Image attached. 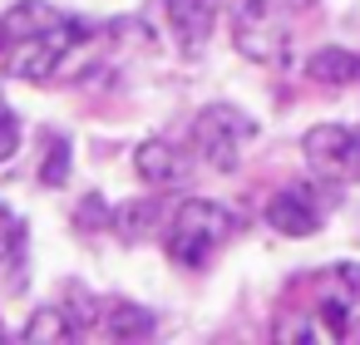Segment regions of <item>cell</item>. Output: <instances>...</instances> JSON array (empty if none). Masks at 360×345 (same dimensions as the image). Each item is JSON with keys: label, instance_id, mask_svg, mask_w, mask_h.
Wrapping results in <instances>:
<instances>
[{"label": "cell", "instance_id": "ac0fdd59", "mask_svg": "<svg viewBox=\"0 0 360 345\" xmlns=\"http://www.w3.org/2000/svg\"><path fill=\"white\" fill-rule=\"evenodd\" d=\"M15 148H20V124H15V114L6 104H0V163L15 158Z\"/></svg>", "mask_w": 360, "mask_h": 345}, {"label": "cell", "instance_id": "7a4b0ae2", "mask_svg": "<svg viewBox=\"0 0 360 345\" xmlns=\"http://www.w3.org/2000/svg\"><path fill=\"white\" fill-rule=\"evenodd\" d=\"M286 11L276 0H232V45L252 65H276L286 55Z\"/></svg>", "mask_w": 360, "mask_h": 345}, {"label": "cell", "instance_id": "6da1fadb", "mask_svg": "<svg viewBox=\"0 0 360 345\" xmlns=\"http://www.w3.org/2000/svg\"><path fill=\"white\" fill-rule=\"evenodd\" d=\"M237 232V212L207 197H188L168 222V256L178 266H207V256Z\"/></svg>", "mask_w": 360, "mask_h": 345}, {"label": "cell", "instance_id": "277c9868", "mask_svg": "<svg viewBox=\"0 0 360 345\" xmlns=\"http://www.w3.org/2000/svg\"><path fill=\"white\" fill-rule=\"evenodd\" d=\"M252 138V119L232 104H207L198 119H193V148L207 168L217 173H232L237 158H242V143Z\"/></svg>", "mask_w": 360, "mask_h": 345}, {"label": "cell", "instance_id": "7c38bea8", "mask_svg": "<svg viewBox=\"0 0 360 345\" xmlns=\"http://www.w3.org/2000/svg\"><path fill=\"white\" fill-rule=\"evenodd\" d=\"M75 335H79V325L65 306H40L25 320V340H35V345H60V340H75Z\"/></svg>", "mask_w": 360, "mask_h": 345}, {"label": "cell", "instance_id": "ba28073f", "mask_svg": "<svg viewBox=\"0 0 360 345\" xmlns=\"http://www.w3.org/2000/svg\"><path fill=\"white\" fill-rule=\"evenodd\" d=\"M134 173H139L148 188H168V183H178V173H183V153H178L168 138H143V143L134 148Z\"/></svg>", "mask_w": 360, "mask_h": 345}, {"label": "cell", "instance_id": "8992f818", "mask_svg": "<svg viewBox=\"0 0 360 345\" xmlns=\"http://www.w3.org/2000/svg\"><path fill=\"white\" fill-rule=\"evenodd\" d=\"M266 222H271L281 237H311V232L321 227V212H316V202H311V188H306V183H291V188L271 193Z\"/></svg>", "mask_w": 360, "mask_h": 345}, {"label": "cell", "instance_id": "d6986e66", "mask_svg": "<svg viewBox=\"0 0 360 345\" xmlns=\"http://www.w3.org/2000/svg\"><path fill=\"white\" fill-rule=\"evenodd\" d=\"M276 340H316V325L311 320H281L276 325Z\"/></svg>", "mask_w": 360, "mask_h": 345}, {"label": "cell", "instance_id": "2e32d148", "mask_svg": "<svg viewBox=\"0 0 360 345\" xmlns=\"http://www.w3.org/2000/svg\"><path fill=\"white\" fill-rule=\"evenodd\" d=\"M65 311L75 315V325H79V330H89V325L99 320V311H94V296H89L84 286H70V291H65Z\"/></svg>", "mask_w": 360, "mask_h": 345}, {"label": "cell", "instance_id": "5b68a950", "mask_svg": "<svg viewBox=\"0 0 360 345\" xmlns=\"http://www.w3.org/2000/svg\"><path fill=\"white\" fill-rule=\"evenodd\" d=\"M306 168L326 183H355L360 178V129L345 124H316L301 138Z\"/></svg>", "mask_w": 360, "mask_h": 345}, {"label": "cell", "instance_id": "9c48e42d", "mask_svg": "<svg viewBox=\"0 0 360 345\" xmlns=\"http://www.w3.org/2000/svg\"><path fill=\"white\" fill-rule=\"evenodd\" d=\"M104 330H109V340H119V345H139V340H153L158 315H153L148 306H139V301H109Z\"/></svg>", "mask_w": 360, "mask_h": 345}, {"label": "cell", "instance_id": "ffe728a7", "mask_svg": "<svg viewBox=\"0 0 360 345\" xmlns=\"http://www.w3.org/2000/svg\"><path fill=\"white\" fill-rule=\"evenodd\" d=\"M330 276H335V281L345 286V296H360V266H355V261H340V266H335Z\"/></svg>", "mask_w": 360, "mask_h": 345}, {"label": "cell", "instance_id": "4fadbf2b", "mask_svg": "<svg viewBox=\"0 0 360 345\" xmlns=\"http://www.w3.org/2000/svg\"><path fill=\"white\" fill-rule=\"evenodd\" d=\"M153 217H158V207H153V202H143V197H134V202L114 207V232H119L124 242H139V237L153 227Z\"/></svg>", "mask_w": 360, "mask_h": 345}, {"label": "cell", "instance_id": "9a60e30c", "mask_svg": "<svg viewBox=\"0 0 360 345\" xmlns=\"http://www.w3.org/2000/svg\"><path fill=\"white\" fill-rule=\"evenodd\" d=\"M20 252H25V222L0 202V261H20Z\"/></svg>", "mask_w": 360, "mask_h": 345}, {"label": "cell", "instance_id": "52a82bcc", "mask_svg": "<svg viewBox=\"0 0 360 345\" xmlns=\"http://www.w3.org/2000/svg\"><path fill=\"white\" fill-rule=\"evenodd\" d=\"M217 6L222 0H168V25L178 35L183 50H202L212 25H217Z\"/></svg>", "mask_w": 360, "mask_h": 345}, {"label": "cell", "instance_id": "7402d4cb", "mask_svg": "<svg viewBox=\"0 0 360 345\" xmlns=\"http://www.w3.org/2000/svg\"><path fill=\"white\" fill-rule=\"evenodd\" d=\"M0 340H6V325H0Z\"/></svg>", "mask_w": 360, "mask_h": 345}, {"label": "cell", "instance_id": "5bb4252c", "mask_svg": "<svg viewBox=\"0 0 360 345\" xmlns=\"http://www.w3.org/2000/svg\"><path fill=\"white\" fill-rule=\"evenodd\" d=\"M70 163H75L70 143H65V138H50V143H45V163H40V183H45V188H65V183H70Z\"/></svg>", "mask_w": 360, "mask_h": 345}, {"label": "cell", "instance_id": "44dd1931", "mask_svg": "<svg viewBox=\"0 0 360 345\" xmlns=\"http://www.w3.org/2000/svg\"><path fill=\"white\" fill-rule=\"evenodd\" d=\"M0 45H6V20H0Z\"/></svg>", "mask_w": 360, "mask_h": 345}, {"label": "cell", "instance_id": "8fae6325", "mask_svg": "<svg viewBox=\"0 0 360 345\" xmlns=\"http://www.w3.org/2000/svg\"><path fill=\"white\" fill-rule=\"evenodd\" d=\"M6 20V40L15 45V40H30V35H45V30H55L65 15L55 11V6H45V0H15V6L0 15Z\"/></svg>", "mask_w": 360, "mask_h": 345}, {"label": "cell", "instance_id": "e0dca14e", "mask_svg": "<svg viewBox=\"0 0 360 345\" xmlns=\"http://www.w3.org/2000/svg\"><path fill=\"white\" fill-rule=\"evenodd\" d=\"M79 227H84V232H99V227H114V217H109V207H104V197H94V193H89V197L79 202Z\"/></svg>", "mask_w": 360, "mask_h": 345}, {"label": "cell", "instance_id": "3957f363", "mask_svg": "<svg viewBox=\"0 0 360 345\" xmlns=\"http://www.w3.org/2000/svg\"><path fill=\"white\" fill-rule=\"evenodd\" d=\"M94 30H89V20H60L55 30H45V35H30V40H15V50H11V74L15 79H25V84H45V79H55L60 74V65H70V50L75 45H84Z\"/></svg>", "mask_w": 360, "mask_h": 345}, {"label": "cell", "instance_id": "30bf717a", "mask_svg": "<svg viewBox=\"0 0 360 345\" xmlns=\"http://www.w3.org/2000/svg\"><path fill=\"white\" fill-rule=\"evenodd\" d=\"M306 79L326 84V89H345V84H360V55L355 50H340V45H326L306 60Z\"/></svg>", "mask_w": 360, "mask_h": 345}]
</instances>
